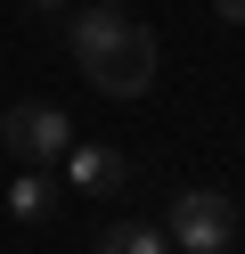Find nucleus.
Segmentation results:
<instances>
[{"instance_id": "obj_7", "label": "nucleus", "mask_w": 245, "mask_h": 254, "mask_svg": "<svg viewBox=\"0 0 245 254\" xmlns=\"http://www.w3.org/2000/svg\"><path fill=\"white\" fill-rule=\"evenodd\" d=\"M33 17H65V8H74V0H25Z\"/></svg>"}, {"instance_id": "obj_8", "label": "nucleus", "mask_w": 245, "mask_h": 254, "mask_svg": "<svg viewBox=\"0 0 245 254\" xmlns=\"http://www.w3.org/2000/svg\"><path fill=\"white\" fill-rule=\"evenodd\" d=\"M212 8H221V17H229V25H245V0H212Z\"/></svg>"}, {"instance_id": "obj_5", "label": "nucleus", "mask_w": 245, "mask_h": 254, "mask_svg": "<svg viewBox=\"0 0 245 254\" xmlns=\"http://www.w3.org/2000/svg\"><path fill=\"white\" fill-rule=\"evenodd\" d=\"M57 197H65L57 172H41V164H25V172L8 181V213H16V221H49V213H57Z\"/></svg>"}, {"instance_id": "obj_3", "label": "nucleus", "mask_w": 245, "mask_h": 254, "mask_svg": "<svg viewBox=\"0 0 245 254\" xmlns=\"http://www.w3.org/2000/svg\"><path fill=\"white\" fill-rule=\"evenodd\" d=\"M163 238H172V254H229L237 205H229L221 189H180V197L163 205Z\"/></svg>"}, {"instance_id": "obj_1", "label": "nucleus", "mask_w": 245, "mask_h": 254, "mask_svg": "<svg viewBox=\"0 0 245 254\" xmlns=\"http://www.w3.org/2000/svg\"><path fill=\"white\" fill-rule=\"evenodd\" d=\"M74 66L90 74L106 99H139L155 82V33L114 0H82L74 8Z\"/></svg>"}, {"instance_id": "obj_4", "label": "nucleus", "mask_w": 245, "mask_h": 254, "mask_svg": "<svg viewBox=\"0 0 245 254\" xmlns=\"http://www.w3.org/2000/svg\"><path fill=\"white\" fill-rule=\"evenodd\" d=\"M57 172H65V181L82 189V197H114V189L131 181V164H123V156H114V148H98V139H74Z\"/></svg>"}, {"instance_id": "obj_2", "label": "nucleus", "mask_w": 245, "mask_h": 254, "mask_svg": "<svg viewBox=\"0 0 245 254\" xmlns=\"http://www.w3.org/2000/svg\"><path fill=\"white\" fill-rule=\"evenodd\" d=\"M0 148H8L16 164L57 172L65 148H74V123H65V107H49V99H16V107H0Z\"/></svg>"}, {"instance_id": "obj_6", "label": "nucleus", "mask_w": 245, "mask_h": 254, "mask_svg": "<svg viewBox=\"0 0 245 254\" xmlns=\"http://www.w3.org/2000/svg\"><path fill=\"white\" fill-rule=\"evenodd\" d=\"M98 254H172V238L155 221H106L98 230Z\"/></svg>"}]
</instances>
